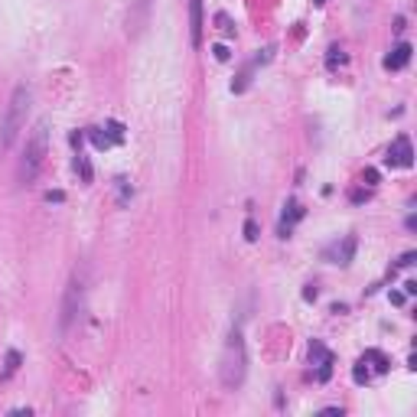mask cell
<instances>
[{
  "label": "cell",
  "mask_w": 417,
  "mask_h": 417,
  "mask_svg": "<svg viewBox=\"0 0 417 417\" xmlns=\"http://www.w3.org/2000/svg\"><path fill=\"white\" fill-rule=\"evenodd\" d=\"M30 101L33 92L26 85H17L10 95V105H7V114L0 121V153H7L13 147V140L26 128V114H30Z\"/></svg>",
  "instance_id": "obj_1"
},
{
  "label": "cell",
  "mask_w": 417,
  "mask_h": 417,
  "mask_svg": "<svg viewBox=\"0 0 417 417\" xmlns=\"http://www.w3.org/2000/svg\"><path fill=\"white\" fill-rule=\"evenodd\" d=\"M245 368H248V355H245V339H241V330H232L228 339H225L222 349V362H219V375H222V385L232 391L245 382Z\"/></svg>",
  "instance_id": "obj_2"
},
{
  "label": "cell",
  "mask_w": 417,
  "mask_h": 417,
  "mask_svg": "<svg viewBox=\"0 0 417 417\" xmlns=\"http://www.w3.org/2000/svg\"><path fill=\"white\" fill-rule=\"evenodd\" d=\"M46 147H49V128L40 121V124L33 128V134L26 137V147H23L20 170H17L20 182H33L40 176V170H43V163H46Z\"/></svg>",
  "instance_id": "obj_3"
},
{
  "label": "cell",
  "mask_w": 417,
  "mask_h": 417,
  "mask_svg": "<svg viewBox=\"0 0 417 417\" xmlns=\"http://www.w3.org/2000/svg\"><path fill=\"white\" fill-rule=\"evenodd\" d=\"M82 297H85V280L75 274V278L69 280V287H65L62 320H59V326H62V330H69V326H72V320L78 316V310H82Z\"/></svg>",
  "instance_id": "obj_4"
},
{
  "label": "cell",
  "mask_w": 417,
  "mask_h": 417,
  "mask_svg": "<svg viewBox=\"0 0 417 417\" xmlns=\"http://www.w3.org/2000/svg\"><path fill=\"white\" fill-rule=\"evenodd\" d=\"M385 163L388 167H411V163H414V150H411V137H407V134L395 137V144L388 147Z\"/></svg>",
  "instance_id": "obj_5"
},
{
  "label": "cell",
  "mask_w": 417,
  "mask_h": 417,
  "mask_svg": "<svg viewBox=\"0 0 417 417\" xmlns=\"http://www.w3.org/2000/svg\"><path fill=\"white\" fill-rule=\"evenodd\" d=\"M310 362L320 368V372H316V378H320V382H326V378L332 375V352L323 343H313L310 346Z\"/></svg>",
  "instance_id": "obj_6"
},
{
  "label": "cell",
  "mask_w": 417,
  "mask_h": 417,
  "mask_svg": "<svg viewBox=\"0 0 417 417\" xmlns=\"http://www.w3.org/2000/svg\"><path fill=\"white\" fill-rule=\"evenodd\" d=\"M189 40L193 46L203 43V0H189Z\"/></svg>",
  "instance_id": "obj_7"
},
{
  "label": "cell",
  "mask_w": 417,
  "mask_h": 417,
  "mask_svg": "<svg viewBox=\"0 0 417 417\" xmlns=\"http://www.w3.org/2000/svg\"><path fill=\"white\" fill-rule=\"evenodd\" d=\"M303 219V205L300 203H287L284 205V215H280V238H290L293 232V225Z\"/></svg>",
  "instance_id": "obj_8"
},
{
  "label": "cell",
  "mask_w": 417,
  "mask_h": 417,
  "mask_svg": "<svg viewBox=\"0 0 417 417\" xmlns=\"http://www.w3.org/2000/svg\"><path fill=\"white\" fill-rule=\"evenodd\" d=\"M111 134H105V130H92V140H95V147L108 150V147H114V144H121L124 140V128L121 124H111Z\"/></svg>",
  "instance_id": "obj_9"
},
{
  "label": "cell",
  "mask_w": 417,
  "mask_h": 417,
  "mask_svg": "<svg viewBox=\"0 0 417 417\" xmlns=\"http://www.w3.org/2000/svg\"><path fill=\"white\" fill-rule=\"evenodd\" d=\"M411 62V46L407 43H398L391 53L385 56V69H391V72H398V69H405V65Z\"/></svg>",
  "instance_id": "obj_10"
},
{
  "label": "cell",
  "mask_w": 417,
  "mask_h": 417,
  "mask_svg": "<svg viewBox=\"0 0 417 417\" xmlns=\"http://www.w3.org/2000/svg\"><path fill=\"white\" fill-rule=\"evenodd\" d=\"M362 362H365V365H372L368 372H375V375H385L388 368H391V359H388L385 352H378V349H368V352L362 355Z\"/></svg>",
  "instance_id": "obj_11"
},
{
  "label": "cell",
  "mask_w": 417,
  "mask_h": 417,
  "mask_svg": "<svg viewBox=\"0 0 417 417\" xmlns=\"http://www.w3.org/2000/svg\"><path fill=\"white\" fill-rule=\"evenodd\" d=\"M352 255H355V238H352V235L346 238L343 245L330 248V257H332V264H349V261H352Z\"/></svg>",
  "instance_id": "obj_12"
},
{
  "label": "cell",
  "mask_w": 417,
  "mask_h": 417,
  "mask_svg": "<svg viewBox=\"0 0 417 417\" xmlns=\"http://www.w3.org/2000/svg\"><path fill=\"white\" fill-rule=\"evenodd\" d=\"M147 7H150V0H137V17H130V26H128V30L130 33H140V30H144V20H147Z\"/></svg>",
  "instance_id": "obj_13"
},
{
  "label": "cell",
  "mask_w": 417,
  "mask_h": 417,
  "mask_svg": "<svg viewBox=\"0 0 417 417\" xmlns=\"http://www.w3.org/2000/svg\"><path fill=\"white\" fill-rule=\"evenodd\" d=\"M215 23H219V30H222L225 36H232V33H235V26H232V17H228V13H215Z\"/></svg>",
  "instance_id": "obj_14"
},
{
  "label": "cell",
  "mask_w": 417,
  "mask_h": 417,
  "mask_svg": "<svg viewBox=\"0 0 417 417\" xmlns=\"http://www.w3.org/2000/svg\"><path fill=\"white\" fill-rule=\"evenodd\" d=\"M17 368H20V352H7V368H3V378H10Z\"/></svg>",
  "instance_id": "obj_15"
},
{
  "label": "cell",
  "mask_w": 417,
  "mask_h": 417,
  "mask_svg": "<svg viewBox=\"0 0 417 417\" xmlns=\"http://www.w3.org/2000/svg\"><path fill=\"white\" fill-rule=\"evenodd\" d=\"M75 170H78V173H82V180H92V167H88V160H85V157H82V153H78V160H75Z\"/></svg>",
  "instance_id": "obj_16"
},
{
  "label": "cell",
  "mask_w": 417,
  "mask_h": 417,
  "mask_svg": "<svg viewBox=\"0 0 417 417\" xmlns=\"http://www.w3.org/2000/svg\"><path fill=\"white\" fill-rule=\"evenodd\" d=\"M349 199H352V203H365V199H368V189H352Z\"/></svg>",
  "instance_id": "obj_17"
},
{
  "label": "cell",
  "mask_w": 417,
  "mask_h": 417,
  "mask_svg": "<svg viewBox=\"0 0 417 417\" xmlns=\"http://www.w3.org/2000/svg\"><path fill=\"white\" fill-rule=\"evenodd\" d=\"M407 264H414V251H407V255H401V261H398V268H407Z\"/></svg>",
  "instance_id": "obj_18"
},
{
  "label": "cell",
  "mask_w": 417,
  "mask_h": 417,
  "mask_svg": "<svg viewBox=\"0 0 417 417\" xmlns=\"http://www.w3.org/2000/svg\"><path fill=\"white\" fill-rule=\"evenodd\" d=\"M212 53H215V59H219V62H225V59H228V49H225V46H215Z\"/></svg>",
  "instance_id": "obj_19"
},
{
  "label": "cell",
  "mask_w": 417,
  "mask_h": 417,
  "mask_svg": "<svg viewBox=\"0 0 417 417\" xmlns=\"http://www.w3.org/2000/svg\"><path fill=\"white\" fill-rule=\"evenodd\" d=\"M245 232H248V241H255V238H257V228H255V222H248V225H245Z\"/></svg>",
  "instance_id": "obj_20"
},
{
  "label": "cell",
  "mask_w": 417,
  "mask_h": 417,
  "mask_svg": "<svg viewBox=\"0 0 417 417\" xmlns=\"http://www.w3.org/2000/svg\"><path fill=\"white\" fill-rule=\"evenodd\" d=\"M365 180H368V186H375V182H378V173H375V170H365Z\"/></svg>",
  "instance_id": "obj_21"
},
{
  "label": "cell",
  "mask_w": 417,
  "mask_h": 417,
  "mask_svg": "<svg viewBox=\"0 0 417 417\" xmlns=\"http://www.w3.org/2000/svg\"><path fill=\"white\" fill-rule=\"evenodd\" d=\"M316 3H323V0H316Z\"/></svg>",
  "instance_id": "obj_22"
}]
</instances>
